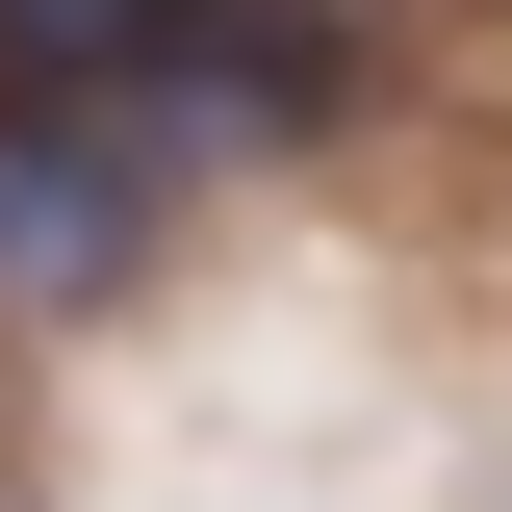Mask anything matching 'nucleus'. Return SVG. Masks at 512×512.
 I'll return each mask as SVG.
<instances>
[{
	"instance_id": "7ed1b4c3",
	"label": "nucleus",
	"mask_w": 512,
	"mask_h": 512,
	"mask_svg": "<svg viewBox=\"0 0 512 512\" xmlns=\"http://www.w3.org/2000/svg\"><path fill=\"white\" fill-rule=\"evenodd\" d=\"M180 0H0V103H128Z\"/></svg>"
},
{
	"instance_id": "f03ea898",
	"label": "nucleus",
	"mask_w": 512,
	"mask_h": 512,
	"mask_svg": "<svg viewBox=\"0 0 512 512\" xmlns=\"http://www.w3.org/2000/svg\"><path fill=\"white\" fill-rule=\"evenodd\" d=\"M128 128H154L180 180H256V154L333 128V26H308V0H180L154 77H128Z\"/></svg>"
},
{
	"instance_id": "20e7f679",
	"label": "nucleus",
	"mask_w": 512,
	"mask_h": 512,
	"mask_svg": "<svg viewBox=\"0 0 512 512\" xmlns=\"http://www.w3.org/2000/svg\"><path fill=\"white\" fill-rule=\"evenodd\" d=\"M308 26H333V0H308Z\"/></svg>"
},
{
	"instance_id": "f257e3e1",
	"label": "nucleus",
	"mask_w": 512,
	"mask_h": 512,
	"mask_svg": "<svg viewBox=\"0 0 512 512\" xmlns=\"http://www.w3.org/2000/svg\"><path fill=\"white\" fill-rule=\"evenodd\" d=\"M180 231V154L128 103H0V333H103Z\"/></svg>"
}]
</instances>
